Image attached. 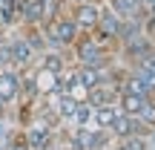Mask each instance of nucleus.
Returning <instances> with one entry per match:
<instances>
[{
    "mask_svg": "<svg viewBox=\"0 0 155 150\" xmlns=\"http://www.w3.org/2000/svg\"><path fill=\"white\" fill-rule=\"evenodd\" d=\"M132 118H135V116H127V113L118 110L115 121H112V127H109V133H112V139H115V145H118V141H124L127 136H132Z\"/></svg>",
    "mask_w": 155,
    "mask_h": 150,
    "instance_id": "4468645a",
    "label": "nucleus"
},
{
    "mask_svg": "<svg viewBox=\"0 0 155 150\" xmlns=\"http://www.w3.org/2000/svg\"><path fill=\"white\" fill-rule=\"evenodd\" d=\"M40 29H43V35H46V46H49V49H61V52H69L72 44L78 40V35H81V29H78L75 17L69 15V9L61 12L55 20L43 23Z\"/></svg>",
    "mask_w": 155,
    "mask_h": 150,
    "instance_id": "f03ea898",
    "label": "nucleus"
},
{
    "mask_svg": "<svg viewBox=\"0 0 155 150\" xmlns=\"http://www.w3.org/2000/svg\"><path fill=\"white\" fill-rule=\"evenodd\" d=\"M0 101H3L6 107L20 101V69L17 67L0 69Z\"/></svg>",
    "mask_w": 155,
    "mask_h": 150,
    "instance_id": "39448f33",
    "label": "nucleus"
},
{
    "mask_svg": "<svg viewBox=\"0 0 155 150\" xmlns=\"http://www.w3.org/2000/svg\"><path fill=\"white\" fill-rule=\"evenodd\" d=\"M129 69H135V72L147 81V87L155 89V52H152V55H147L144 61H138L135 67H129Z\"/></svg>",
    "mask_w": 155,
    "mask_h": 150,
    "instance_id": "dca6fc26",
    "label": "nucleus"
},
{
    "mask_svg": "<svg viewBox=\"0 0 155 150\" xmlns=\"http://www.w3.org/2000/svg\"><path fill=\"white\" fill-rule=\"evenodd\" d=\"M115 116H118V104L95 107V110H92V124H95V127H101V130H109L112 121H115Z\"/></svg>",
    "mask_w": 155,
    "mask_h": 150,
    "instance_id": "2eb2a0df",
    "label": "nucleus"
},
{
    "mask_svg": "<svg viewBox=\"0 0 155 150\" xmlns=\"http://www.w3.org/2000/svg\"><path fill=\"white\" fill-rule=\"evenodd\" d=\"M6 150H29L23 130H12V133L6 136Z\"/></svg>",
    "mask_w": 155,
    "mask_h": 150,
    "instance_id": "aec40b11",
    "label": "nucleus"
},
{
    "mask_svg": "<svg viewBox=\"0 0 155 150\" xmlns=\"http://www.w3.org/2000/svg\"><path fill=\"white\" fill-rule=\"evenodd\" d=\"M152 52H155V40L144 32V35H138V38H132V40L118 46V61H124L127 67H135L138 61H144Z\"/></svg>",
    "mask_w": 155,
    "mask_h": 150,
    "instance_id": "20e7f679",
    "label": "nucleus"
},
{
    "mask_svg": "<svg viewBox=\"0 0 155 150\" xmlns=\"http://www.w3.org/2000/svg\"><path fill=\"white\" fill-rule=\"evenodd\" d=\"M101 150H115V147H112V145H109V147H101Z\"/></svg>",
    "mask_w": 155,
    "mask_h": 150,
    "instance_id": "a878e982",
    "label": "nucleus"
},
{
    "mask_svg": "<svg viewBox=\"0 0 155 150\" xmlns=\"http://www.w3.org/2000/svg\"><path fill=\"white\" fill-rule=\"evenodd\" d=\"M75 72H78V81H81L83 89H92L98 84H104V69L98 64H75Z\"/></svg>",
    "mask_w": 155,
    "mask_h": 150,
    "instance_id": "9d476101",
    "label": "nucleus"
},
{
    "mask_svg": "<svg viewBox=\"0 0 155 150\" xmlns=\"http://www.w3.org/2000/svg\"><path fill=\"white\" fill-rule=\"evenodd\" d=\"M17 26H43V3L17 0Z\"/></svg>",
    "mask_w": 155,
    "mask_h": 150,
    "instance_id": "6e6552de",
    "label": "nucleus"
},
{
    "mask_svg": "<svg viewBox=\"0 0 155 150\" xmlns=\"http://www.w3.org/2000/svg\"><path fill=\"white\" fill-rule=\"evenodd\" d=\"M118 95L121 89L112 87V84H98V87L86 89V101L92 107H104V104H118Z\"/></svg>",
    "mask_w": 155,
    "mask_h": 150,
    "instance_id": "1a4fd4ad",
    "label": "nucleus"
},
{
    "mask_svg": "<svg viewBox=\"0 0 155 150\" xmlns=\"http://www.w3.org/2000/svg\"><path fill=\"white\" fill-rule=\"evenodd\" d=\"M23 136H26L29 150H55V127L38 116H35V121L23 127Z\"/></svg>",
    "mask_w": 155,
    "mask_h": 150,
    "instance_id": "7ed1b4c3",
    "label": "nucleus"
},
{
    "mask_svg": "<svg viewBox=\"0 0 155 150\" xmlns=\"http://www.w3.org/2000/svg\"><path fill=\"white\" fill-rule=\"evenodd\" d=\"M92 110H95V107L89 104L86 98H81V101H78V107H75L72 124H75V127H89V124H92Z\"/></svg>",
    "mask_w": 155,
    "mask_h": 150,
    "instance_id": "f3484780",
    "label": "nucleus"
},
{
    "mask_svg": "<svg viewBox=\"0 0 155 150\" xmlns=\"http://www.w3.org/2000/svg\"><path fill=\"white\" fill-rule=\"evenodd\" d=\"M12 58H15V67L20 69H29V67H35V61H38V52L32 49V44L26 40V35H12Z\"/></svg>",
    "mask_w": 155,
    "mask_h": 150,
    "instance_id": "0eeeda50",
    "label": "nucleus"
},
{
    "mask_svg": "<svg viewBox=\"0 0 155 150\" xmlns=\"http://www.w3.org/2000/svg\"><path fill=\"white\" fill-rule=\"evenodd\" d=\"M115 150H127V147H124V145H115Z\"/></svg>",
    "mask_w": 155,
    "mask_h": 150,
    "instance_id": "393cba45",
    "label": "nucleus"
},
{
    "mask_svg": "<svg viewBox=\"0 0 155 150\" xmlns=\"http://www.w3.org/2000/svg\"><path fill=\"white\" fill-rule=\"evenodd\" d=\"M144 32L155 40V17H144Z\"/></svg>",
    "mask_w": 155,
    "mask_h": 150,
    "instance_id": "4be33fe9",
    "label": "nucleus"
},
{
    "mask_svg": "<svg viewBox=\"0 0 155 150\" xmlns=\"http://www.w3.org/2000/svg\"><path fill=\"white\" fill-rule=\"evenodd\" d=\"M6 32H9V26H6V23H3V17H0V35H6Z\"/></svg>",
    "mask_w": 155,
    "mask_h": 150,
    "instance_id": "b1692460",
    "label": "nucleus"
},
{
    "mask_svg": "<svg viewBox=\"0 0 155 150\" xmlns=\"http://www.w3.org/2000/svg\"><path fill=\"white\" fill-rule=\"evenodd\" d=\"M118 17H144V6L141 0H104Z\"/></svg>",
    "mask_w": 155,
    "mask_h": 150,
    "instance_id": "f8f14e48",
    "label": "nucleus"
},
{
    "mask_svg": "<svg viewBox=\"0 0 155 150\" xmlns=\"http://www.w3.org/2000/svg\"><path fill=\"white\" fill-rule=\"evenodd\" d=\"M6 136H9V127H6V118L0 116V141H6Z\"/></svg>",
    "mask_w": 155,
    "mask_h": 150,
    "instance_id": "5701e85b",
    "label": "nucleus"
},
{
    "mask_svg": "<svg viewBox=\"0 0 155 150\" xmlns=\"http://www.w3.org/2000/svg\"><path fill=\"white\" fill-rule=\"evenodd\" d=\"M69 15L75 17L81 32H92L98 26V17H101V3H92V0L89 3H75V6H69Z\"/></svg>",
    "mask_w": 155,
    "mask_h": 150,
    "instance_id": "423d86ee",
    "label": "nucleus"
},
{
    "mask_svg": "<svg viewBox=\"0 0 155 150\" xmlns=\"http://www.w3.org/2000/svg\"><path fill=\"white\" fill-rule=\"evenodd\" d=\"M144 104H147V95H138V92H121L118 95V110L127 113V116H138Z\"/></svg>",
    "mask_w": 155,
    "mask_h": 150,
    "instance_id": "ddd939ff",
    "label": "nucleus"
},
{
    "mask_svg": "<svg viewBox=\"0 0 155 150\" xmlns=\"http://www.w3.org/2000/svg\"><path fill=\"white\" fill-rule=\"evenodd\" d=\"M138 118H141V121H144L150 130H155V95H150V98H147V104L141 107Z\"/></svg>",
    "mask_w": 155,
    "mask_h": 150,
    "instance_id": "6ab92c4d",
    "label": "nucleus"
},
{
    "mask_svg": "<svg viewBox=\"0 0 155 150\" xmlns=\"http://www.w3.org/2000/svg\"><path fill=\"white\" fill-rule=\"evenodd\" d=\"M15 67V58H12V38L9 35H0V69Z\"/></svg>",
    "mask_w": 155,
    "mask_h": 150,
    "instance_id": "a211bd4d",
    "label": "nucleus"
},
{
    "mask_svg": "<svg viewBox=\"0 0 155 150\" xmlns=\"http://www.w3.org/2000/svg\"><path fill=\"white\" fill-rule=\"evenodd\" d=\"M138 35H144V17H121V23H118V46L138 38Z\"/></svg>",
    "mask_w": 155,
    "mask_h": 150,
    "instance_id": "9b49d317",
    "label": "nucleus"
},
{
    "mask_svg": "<svg viewBox=\"0 0 155 150\" xmlns=\"http://www.w3.org/2000/svg\"><path fill=\"white\" fill-rule=\"evenodd\" d=\"M118 145H124L127 150H150V139H144V136H127Z\"/></svg>",
    "mask_w": 155,
    "mask_h": 150,
    "instance_id": "412c9836",
    "label": "nucleus"
},
{
    "mask_svg": "<svg viewBox=\"0 0 155 150\" xmlns=\"http://www.w3.org/2000/svg\"><path fill=\"white\" fill-rule=\"evenodd\" d=\"M69 52H72V64H98V67H104L106 61L118 58V49L101 44L92 32H81Z\"/></svg>",
    "mask_w": 155,
    "mask_h": 150,
    "instance_id": "f257e3e1",
    "label": "nucleus"
}]
</instances>
